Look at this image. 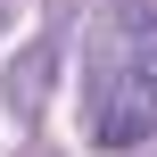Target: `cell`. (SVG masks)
Wrapping results in <instances>:
<instances>
[{
    "label": "cell",
    "instance_id": "1",
    "mask_svg": "<svg viewBox=\"0 0 157 157\" xmlns=\"http://www.w3.org/2000/svg\"><path fill=\"white\" fill-rule=\"evenodd\" d=\"M91 124L108 149H141L157 132V17L149 8L116 17V58L91 75Z\"/></svg>",
    "mask_w": 157,
    "mask_h": 157
}]
</instances>
